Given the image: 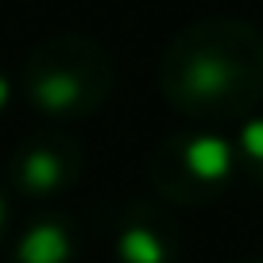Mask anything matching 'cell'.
<instances>
[{
  "label": "cell",
  "mask_w": 263,
  "mask_h": 263,
  "mask_svg": "<svg viewBox=\"0 0 263 263\" xmlns=\"http://www.w3.org/2000/svg\"><path fill=\"white\" fill-rule=\"evenodd\" d=\"M232 155H236V178L263 186V116L252 112L236 124L232 136Z\"/></svg>",
  "instance_id": "52a82bcc"
},
{
  "label": "cell",
  "mask_w": 263,
  "mask_h": 263,
  "mask_svg": "<svg viewBox=\"0 0 263 263\" xmlns=\"http://www.w3.org/2000/svg\"><path fill=\"white\" fill-rule=\"evenodd\" d=\"M8 221H12V209H8V197L0 194V244H4V236H8Z\"/></svg>",
  "instance_id": "9c48e42d"
},
{
  "label": "cell",
  "mask_w": 263,
  "mask_h": 263,
  "mask_svg": "<svg viewBox=\"0 0 263 263\" xmlns=\"http://www.w3.org/2000/svg\"><path fill=\"white\" fill-rule=\"evenodd\" d=\"M16 93H20V89H16V82L8 78V70H0V116L16 105Z\"/></svg>",
  "instance_id": "ba28073f"
},
{
  "label": "cell",
  "mask_w": 263,
  "mask_h": 263,
  "mask_svg": "<svg viewBox=\"0 0 263 263\" xmlns=\"http://www.w3.org/2000/svg\"><path fill=\"white\" fill-rule=\"evenodd\" d=\"M116 85V62L108 47L82 31H58L35 43L20 66V97L50 124H74L101 112Z\"/></svg>",
  "instance_id": "7a4b0ae2"
},
{
  "label": "cell",
  "mask_w": 263,
  "mask_h": 263,
  "mask_svg": "<svg viewBox=\"0 0 263 263\" xmlns=\"http://www.w3.org/2000/svg\"><path fill=\"white\" fill-rule=\"evenodd\" d=\"M116 263H178L182 259V232L174 217L155 201H132L116 213L108 232Z\"/></svg>",
  "instance_id": "5b68a950"
},
{
  "label": "cell",
  "mask_w": 263,
  "mask_h": 263,
  "mask_svg": "<svg viewBox=\"0 0 263 263\" xmlns=\"http://www.w3.org/2000/svg\"><path fill=\"white\" fill-rule=\"evenodd\" d=\"M147 182L159 201L178 209H201L217 201L236 182L232 136L201 124L163 136L147 155Z\"/></svg>",
  "instance_id": "3957f363"
},
{
  "label": "cell",
  "mask_w": 263,
  "mask_h": 263,
  "mask_svg": "<svg viewBox=\"0 0 263 263\" xmlns=\"http://www.w3.org/2000/svg\"><path fill=\"white\" fill-rule=\"evenodd\" d=\"M236 263H263V255H248V259H236Z\"/></svg>",
  "instance_id": "30bf717a"
},
{
  "label": "cell",
  "mask_w": 263,
  "mask_h": 263,
  "mask_svg": "<svg viewBox=\"0 0 263 263\" xmlns=\"http://www.w3.org/2000/svg\"><path fill=\"white\" fill-rule=\"evenodd\" d=\"M159 93L190 124H240L263 105V31L240 16L178 27L159 54Z\"/></svg>",
  "instance_id": "6da1fadb"
},
{
  "label": "cell",
  "mask_w": 263,
  "mask_h": 263,
  "mask_svg": "<svg viewBox=\"0 0 263 263\" xmlns=\"http://www.w3.org/2000/svg\"><path fill=\"white\" fill-rule=\"evenodd\" d=\"M85 174V151L74 136H66L58 128L31 132L16 147L8 151L4 163V178L27 201H50L62 197L66 190H74Z\"/></svg>",
  "instance_id": "277c9868"
},
{
  "label": "cell",
  "mask_w": 263,
  "mask_h": 263,
  "mask_svg": "<svg viewBox=\"0 0 263 263\" xmlns=\"http://www.w3.org/2000/svg\"><path fill=\"white\" fill-rule=\"evenodd\" d=\"M82 236L74 221L62 213H39L16 232L8 248V263H78Z\"/></svg>",
  "instance_id": "8992f818"
}]
</instances>
